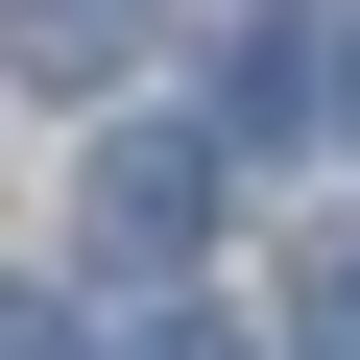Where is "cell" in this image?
I'll return each instance as SVG.
<instances>
[{"label": "cell", "mask_w": 360, "mask_h": 360, "mask_svg": "<svg viewBox=\"0 0 360 360\" xmlns=\"http://www.w3.org/2000/svg\"><path fill=\"white\" fill-rule=\"evenodd\" d=\"M336 120H360V49H336Z\"/></svg>", "instance_id": "cell-6"}, {"label": "cell", "mask_w": 360, "mask_h": 360, "mask_svg": "<svg viewBox=\"0 0 360 360\" xmlns=\"http://www.w3.org/2000/svg\"><path fill=\"white\" fill-rule=\"evenodd\" d=\"M264 336H288V360H360V217H336V240L288 264V312H264Z\"/></svg>", "instance_id": "cell-3"}, {"label": "cell", "mask_w": 360, "mask_h": 360, "mask_svg": "<svg viewBox=\"0 0 360 360\" xmlns=\"http://www.w3.org/2000/svg\"><path fill=\"white\" fill-rule=\"evenodd\" d=\"M144 25H168V0H0V72H25V96H120Z\"/></svg>", "instance_id": "cell-2"}, {"label": "cell", "mask_w": 360, "mask_h": 360, "mask_svg": "<svg viewBox=\"0 0 360 360\" xmlns=\"http://www.w3.org/2000/svg\"><path fill=\"white\" fill-rule=\"evenodd\" d=\"M0 360H96V336H72V312H49V288H0Z\"/></svg>", "instance_id": "cell-5"}, {"label": "cell", "mask_w": 360, "mask_h": 360, "mask_svg": "<svg viewBox=\"0 0 360 360\" xmlns=\"http://www.w3.org/2000/svg\"><path fill=\"white\" fill-rule=\"evenodd\" d=\"M96 360H264V312H217V288H168V312H120Z\"/></svg>", "instance_id": "cell-4"}, {"label": "cell", "mask_w": 360, "mask_h": 360, "mask_svg": "<svg viewBox=\"0 0 360 360\" xmlns=\"http://www.w3.org/2000/svg\"><path fill=\"white\" fill-rule=\"evenodd\" d=\"M217 240V144L168 120V144H96V264H193Z\"/></svg>", "instance_id": "cell-1"}]
</instances>
